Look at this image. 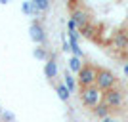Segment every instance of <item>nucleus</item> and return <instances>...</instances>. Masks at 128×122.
Returning <instances> with one entry per match:
<instances>
[{"label":"nucleus","mask_w":128,"mask_h":122,"mask_svg":"<svg viewBox=\"0 0 128 122\" xmlns=\"http://www.w3.org/2000/svg\"><path fill=\"white\" fill-rule=\"evenodd\" d=\"M115 84H117V76L113 74V71L100 67V69H98V80H96L98 90H100V92L113 90V88H115Z\"/></svg>","instance_id":"nucleus-2"},{"label":"nucleus","mask_w":128,"mask_h":122,"mask_svg":"<svg viewBox=\"0 0 128 122\" xmlns=\"http://www.w3.org/2000/svg\"><path fill=\"white\" fill-rule=\"evenodd\" d=\"M34 4H36L38 11H44V10H48V8H50V2H48V0H34Z\"/></svg>","instance_id":"nucleus-14"},{"label":"nucleus","mask_w":128,"mask_h":122,"mask_svg":"<svg viewBox=\"0 0 128 122\" xmlns=\"http://www.w3.org/2000/svg\"><path fill=\"white\" fill-rule=\"evenodd\" d=\"M103 94L98 90V86H90V88H80V101H82V105L86 107H98L100 105V97Z\"/></svg>","instance_id":"nucleus-3"},{"label":"nucleus","mask_w":128,"mask_h":122,"mask_svg":"<svg viewBox=\"0 0 128 122\" xmlns=\"http://www.w3.org/2000/svg\"><path fill=\"white\" fill-rule=\"evenodd\" d=\"M2 115H4V113H2V107H0V117H2Z\"/></svg>","instance_id":"nucleus-19"},{"label":"nucleus","mask_w":128,"mask_h":122,"mask_svg":"<svg viewBox=\"0 0 128 122\" xmlns=\"http://www.w3.org/2000/svg\"><path fill=\"white\" fill-rule=\"evenodd\" d=\"M44 74H46V78H50V80L56 78V74H58V65H56L54 59H48V61H46V65H44Z\"/></svg>","instance_id":"nucleus-7"},{"label":"nucleus","mask_w":128,"mask_h":122,"mask_svg":"<svg viewBox=\"0 0 128 122\" xmlns=\"http://www.w3.org/2000/svg\"><path fill=\"white\" fill-rule=\"evenodd\" d=\"M109 111H111V109H109L107 105H103V103H100V105H98L96 109H94L96 117H98V118H102V120H105V118L109 117Z\"/></svg>","instance_id":"nucleus-10"},{"label":"nucleus","mask_w":128,"mask_h":122,"mask_svg":"<svg viewBox=\"0 0 128 122\" xmlns=\"http://www.w3.org/2000/svg\"><path fill=\"white\" fill-rule=\"evenodd\" d=\"M29 32H31L32 42H36V44H44L46 42V32H44V27H42L40 21H32L31 27H29Z\"/></svg>","instance_id":"nucleus-5"},{"label":"nucleus","mask_w":128,"mask_h":122,"mask_svg":"<svg viewBox=\"0 0 128 122\" xmlns=\"http://www.w3.org/2000/svg\"><path fill=\"white\" fill-rule=\"evenodd\" d=\"M65 86H67V88H69V92H75V78H73V76H69V74H65Z\"/></svg>","instance_id":"nucleus-13"},{"label":"nucleus","mask_w":128,"mask_h":122,"mask_svg":"<svg viewBox=\"0 0 128 122\" xmlns=\"http://www.w3.org/2000/svg\"><path fill=\"white\" fill-rule=\"evenodd\" d=\"M23 11L29 13V15H36L38 8H36V4H34V0H32V2H23Z\"/></svg>","instance_id":"nucleus-11"},{"label":"nucleus","mask_w":128,"mask_h":122,"mask_svg":"<svg viewBox=\"0 0 128 122\" xmlns=\"http://www.w3.org/2000/svg\"><path fill=\"white\" fill-rule=\"evenodd\" d=\"M34 57H36V59H46V57H48V52H46L44 48H36V50H34Z\"/></svg>","instance_id":"nucleus-15"},{"label":"nucleus","mask_w":128,"mask_h":122,"mask_svg":"<svg viewBox=\"0 0 128 122\" xmlns=\"http://www.w3.org/2000/svg\"><path fill=\"white\" fill-rule=\"evenodd\" d=\"M69 69H71V71H75L76 74L80 73V69H82V63H80V59H78V57H75V55H73V57L69 59Z\"/></svg>","instance_id":"nucleus-12"},{"label":"nucleus","mask_w":128,"mask_h":122,"mask_svg":"<svg viewBox=\"0 0 128 122\" xmlns=\"http://www.w3.org/2000/svg\"><path fill=\"white\" fill-rule=\"evenodd\" d=\"M69 31H76V25H75L73 19H69Z\"/></svg>","instance_id":"nucleus-17"},{"label":"nucleus","mask_w":128,"mask_h":122,"mask_svg":"<svg viewBox=\"0 0 128 122\" xmlns=\"http://www.w3.org/2000/svg\"><path fill=\"white\" fill-rule=\"evenodd\" d=\"M2 118H4V120H8V122H12V120H14V115H12V113H4V115H2Z\"/></svg>","instance_id":"nucleus-16"},{"label":"nucleus","mask_w":128,"mask_h":122,"mask_svg":"<svg viewBox=\"0 0 128 122\" xmlns=\"http://www.w3.org/2000/svg\"><path fill=\"white\" fill-rule=\"evenodd\" d=\"M71 19L75 21V25L78 27L80 31H84L86 25H88V17H86V11L82 8H75V10L71 11Z\"/></svg>","instance_id":"nucleus-6"},{"label":"nucleus","mask_w":128,"mask_h":122,"mask_svg":"<svg viewBox=\"0 0 128 122\" xmlns=\"http://www.w3.org/2000/svg\"><path fill=\"white\" fill-rule=\"evenodd\" d=\"M113 44L117 46V48H126L128 46V34L122 31L115 32V36H113Z\"/></svg>","instance_id":"nucleus-8"},{"label":"nucleus","mask_w":128,"mask_h":122,"mask_svg":"<svg viewBox=\"0 0 128 122\" xmlns=\"http://www.w3.org/2000/svg\"><path fill=\"white\" fill-rule=\"evenodd\" d=\"M56 92H58V96H59V99H61V101H67V99H69V96H71L69 88H67L65 84H56Z\"/></svg>","instance_id":"nucleus-9"},{"label":"nucleus","mask_w":128,"mask_h":122,"mask_svg":"<svg viewBox=\"0 0 128 122\" xmlns=\"http://www.w3.org/2000/svg\"><path fill=\"white\" fill-rule=\"evenodd\" d=\"M107 122H113V120H109V118H107Z\"/></svg>","instance_id":"nucleus-20"},{"label":"nucleus","mask_w":128,"mask_h":122,"mask_svg":"<svg viewBox=\"0 0 128 122\" xmlns=\"http://www.w3.org/2000/svg\"><path fill=\"white\" fill-rule=\"evenodd\" d=\"M103 105H107L109 109H118V107L122 105V92L117 90V88H113V90H107L103 92Z\"/></svg>","instance_id":"nucleus-4"},{"label":"nucleus","mask_w":128,"mask_h":122,"mask_svg":"<svg viewBox=\"0 0 128 122\" xmlns=\"http://www.w3.org/2000/svg\"><path fill=\"white\" fill-rule=\"evenodd\" d=\"M124 74L128 76V63H124Z\"/></svg>","instance_id":"nucleus-18"},{"label":"nucleus","mask_w":128,"mask_h":122,"mask_svg":"<svg viewBox=\"0 0 128 122\" xmlns=\"http://www.w3.org/2000/svg\"><path fill=\"white\" fill-rule=\"evenodd\" d=\"M78 86L80 88H90V86H96V80H98V69L94 67L92 63H84L82 69L78 73Z\"/></svg>","instance_id":"nucleus-1"}]
</instances>
